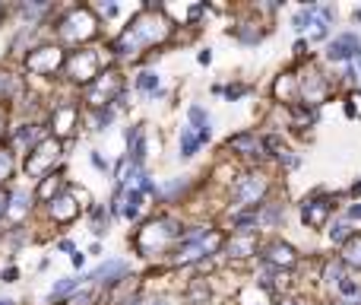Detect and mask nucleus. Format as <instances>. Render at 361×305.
I'll return each instance as SVG.
<instances>
[{"mask_svg":"<svg viewBox=\"0 0 361 305\" xmlns=\"http://www.w3.org/2000/svg\"><path fill=\"white\" fill-rule=\"evenodd\" d=\"M165 35H168V22L165 20H159V16H152V13H143L140 16L133 26L124 32V38L115 45V51L117 55H137V48L140 45H152V42H162Z\"/></svg>","mask_w":361,"mask_h":305,"instance_id":"obj_1","label":"nucleus"},{"mask_svg":"<svg viewBox=\"0 0 361 305\" xmlns=\"http://www.w3.org/2000/svg\"><path fill=\"white\" fill-rule=\"evenodd\" d=\"M61 159V140L48 137L35 143V150L26 156V172L35 175V178H48V172L54 169V162Z\"/></svg>","mask_w":361,"mask_h":305,"instance_id":"obj_2","label":"nucleus"},{"mask_svg":"<svg viewBox=\"0 0 361 305\" xmlns=\"http://www.w3.org/2000/svg\"><path fill=\"white\" fill-rule=\"evenodd\" d=\"M177 232H181V226H177L175 220H156V222H149V226L140 232L137 245H140V251H152V245H156V248H165V245H168Z\"/></svg>","mask_w":361,"mask_h":305,"instance_id":"obj_3","label":"nucleus"},{"mask_svg":"<svg viewBox=\"0 0 361 305\" xmlns=\"http://www.w3.org/2000/svg\"><path fill=\"white\" fill-rule=\"evenodd\" d=\"M96 35V20L89 10H73L67 20L61 22V38L64 42H86Z\"/></svg>","mask_w":361,"mask_h":305,"instance_id":"obj_4","label":"nucleus"},{"mask_svg":"<svg viewBox=\"0 0 361 305\" xmlns=\"http://www.w3.org/2000/svg\"><path fill=\"white\" fill-rule=\"evenodd\" d=\"M67 70L76 83H92L98 76V57L96 51H76L73 57L67 61Z\"/></svg>","mask_w":361,"mask_h":305,"instance_id":"obj_5","label":"nucleus"},{"mask_svg":"<svg viewBox=\"0 0 361 305\" xmlns=\"http://www.w3.org/2000/svg\"><path fill=\"white\" fill-rule=\"evenodd\" d=\"M330 61H348V57H358L361 55V38L355 32H342L336 35L333 42H330Z\"/></svg>","mask_w":361,"mask_h":305,"instance_id":"obj_6","label":"nucleus"},{"mask_svg":"<svg viewBox=\"0 0 361 305\" xmlns=\"http://www.w3.org/2000/svg\"><path fill=\"white\" fill-rule=\"evenodd\" d=\"M61 64H64V57L57 48H38L26 57V67L32 70V73H54Z\"/></svg>","mask_w":361,"mask_h":305,"instance_id":"obj_7","label":"nucleus"},{"mask_svg":"<svg viewBox=\"0 0 361 305\" xmlns=\"http://www.w3.org/2000/svg\"><path fill=\"white\" fill-rule=\"evenodd\" d=\"M263 191H266V178L247 175V178H241L238 187H235V204H257L260 197H263Z\"/></svg>","mask_w":361,"mask_h":305,"instance_id":"obj_8","label":"nucleus"},{"mask_svg":"<svg viewBox=\"0 0 361 305\" xmlns=\"http://www.w3.org/2000/svg\"><path fill=\"white\" fill-rule=\"evenodd\" d=\"M117 92H121V80H117V73H105L102 80L89 90V102L92 105L111 102V99H117Z\"/></svg>","mask_w":361,"mask_h":305,"instance_id":"obj_9","label":"nucleus"},{"mask_svg":"<svg viewBox=\"0 0 361 305\" xmlns=\"http://www.w3.org/2000/svg\"><path fill=\"white\" fill-rule=\"evenodd\" d=\"M330 210H333V201H327V197H317V201H304V207H301V216H304L307 226H323L330 216Z\"/></svg>","mask_w":361,"mask_h":305,"instance_id":"obj_10","label":"nucleus"},{"mask_svg":"<svg viewBox=\"0 0 361 305\" xmlns=\"http://www.w3.org/2000/svg\"><path fill=\"white\" fill-rule=\"evenodd\" d=\"M263 257L273 264V267H295V261H298L295 248H292V245H286V242H273L270 248H266Z\"/></svg>","mask_w":361,"mask_h":305,"instance_id":"obj_11","label":"nucleus"},{"mask_svg":"<svg viewBox=\"0 0 361 305\" xmlns=\"http://www.w3.org/2000/svg\"><path fill=\"white\" fill-rule=\"evenodd\" d=\"M124 274H127V261H105L98 271L89 274V280L98 283V286H105V283H115V280L124 277Z\"/></svg>","mask_w":361,"mask_h":305,"instance_id":"obj_12","label":"nucleus"},{"mask_svg":"<svg viewBox=\"0 0 361 305\" xmlns=\"http://www.w3.org/2000/svg\"><path fill=\"white\" fill-rule=\"evenodd\" d=\"M51 213H54L57 222H70L76 213H80V204H76L73 197H67V194L54 197V201H51Z\"/></svg>","mask_w":361,"mask_h":305,"instance_id":"obj_13","label":"nucleus"},{"mask_svg":"<svg viewBox=\"0 0 361 305\" xmlns=\"http://www.w3.org/2000/svg\"><path fill=\"white\" fill-rule=\"evenodd\" d=\"M342 261L361 271V232H358V236H352L346 245H342Z\"/></svg>","mask_w":361,"mask_h":305,"instance_id":"obj_14","label":"nucleus"},{"mask_svg":"<svg viewBox=\"0 0 361 305\" xmlns=\"http://www.w3.org/2000/svg\"><path fill=\"white\" fill-rule=\"evenodd\" d=\"M73 125H76V108L73 105H64V108L54 111V127L61 134H70L73 131Z\"/></svg>","mask_w":361,"mask_h":305,"instance_id":"obj_15","label":"nucleus"},{"mask_svg":"<svg viewBox=\"0 0 361 305\" xmlns=\"http://www.w3.org/2000/svg\"><path fill=\"white\" fill-rule=\"evenodd\" d=\"M228 146H232V150H241L244 156H257L260 152V140L251 137V134H238V137H232L228 140Z\"/></svg>","mask_w":361,"mask_h":305,"instance_id":"obj_16","label":"nucleus"},{"mask_svg":"<svg viewBox=\"0 0 361 305\" xmlns=\"http://www.w3.org/2000/svg\"><path fill=\"white\" fill-rule=\"evenodd\" d=\"M187 115H191V121H193V131H197L203 140H209V115H206L200 105H193Z\"/></svg>","mask_w":361,"mask_h":305,"instance_id":"obj_17","label":"nucleus"},{"mask_svg":"<svg viewBox=\"0 0 361 305\" xmlns=\"http://www.w3.org/2000/svg\"><path fill=\"white\" fill-rule=\"evenodd\" d=\"M228 251H232L235 257H247V255H253V251H257V242H253L251 236H238V239H232V242H228Z\"/></svg>","mask_w":361,"mask_h":305,"instance_id":"obj_18","label":"nucleus"},{"mask_svg":"<svg viewBox=\"0 0 361 305\" xmlns=\"http://www.w3.org/2000/svg\"><path fill=\"white\" fill-rule=\"evenodd\" d=\"M200 143H203V137H200L193 127H184V131H181V156H193Z\"/></svg>","mask_w":361,"mask_h":305,"instance_id":"obj_19","label":"nucleus"},{"mask_svg":"<svg viewBox=\"0 0 361 305\" xmlns=\"http://www.w3.org/2000/svg\"><path fill=\"white\" fill-rule=\"evenodd\" d=\"M140 201H143V191H140V187H130V194L124 197V216L133 220V216L140 213Z\"/></svg>","mask_w":361,"mask_h":305,"instance_id":"obj_20","label":"nucleus"},{"mask_svg":"<svg viewBox=\"0 0 361 305\" xmlns=\"http://www.w3.org/2000/svg\"><path fill=\"white\" fill-rule=\"evenodd\" d=\"M26 210H29V194H26V191H16V194H13V204H10L7 213L13 216V220H20Z\"/></svg>","mask_w":361,"mask_h":305,"instance_id":"obj_21","label":"nucleus"},{"mask_svg":"<svg viewBox=\"0 0 361 305\" xmlns=\"http://www.w3.org/2000/svg\"><path fill=\"white\" fill-rule=\"evenodd\" d=\"M137 90L146 92V96H152V92L159 90V76L156 73H140L137 76Z\"/></svg>","mask_w":361,"mask_h":305,"instance_id":"obj_22","label":"nucleus"},{"mask_svg":"<svg viewBox=\"0 0 361 305\" xmlns=\"http://www.w3.org/2000/svg\"><path fill=\"white\" fill-rule=\"evenodd\" d=\"M330 239H333L336 245H346L348 239H352V226H348V222H336V226L330 229Z\"/></svg>","mask_w":361,"mask_h":305,"instance_id":"obj_23","label":"nucleus"},{"mask_svg":"<svg viewBox=\"0 0 361 305\" xmlns=\"http://www.w3.org/2000/svg\"><path fill=\"white\" fill-rule=\"evenodd\" d=\"M57 187H61V181H57L54 175H48V178L41 181V187H38V197H51V194H57Z\"/></svg>","mask_w":361,"mask_h":305,"instance_id":"obj_24","label":"nucleus"},{"mask_svg":"<svg viewBox=\"0 0 361 305\" xmlns=\"http://www.w3.org/2000/svg\"><path fill=\"white\" fill-rule=\"evenodd\" d=\"M323 277H327V283H339V280H342V264H339V261L327 264V271H323Z\"/></svg>","mask_w":361,"mask_h":305,"instance_id":"obj_25","label":"nucleus"},{"mask_svg":"<svg viewBox=\"0 0 361 305\" xmlns=\"http://www.w3.org/2000/svg\"><path fill=\"white\" fill-rule=\"evenodd\" d=\"M10 172H13V159H10V152L0 150V181L10 178Z\"/></svg>","mask_w":361,"mask_h":305,"instance_id":"obj_26","label":"nucleus"},{"mask_svg":"<svg viewBox=\"0 0 361 305\" xmlns=\"http://www.w3.org/2000/svg\"><path fill=\"white\" fill-rule=\"evenodd\" d=\"M76 283H80V280H64V283H57L54 290H51V299H61V296H67V292L73 290Z\"/></svg>","mask_w":361,"mask_h":305,"instance_id":"obj_27","label":"nucleus"},{"mask_svg":"<svg viewBox=\"0 0 361 305\" xmlns=\"http://www.w3.org/2000/svg\"><path fill=\"white\" fill-rule=\"evenodd\" d=\"M279 216H286V210H282V204H279V207H266V210H263V220L270 222V226H273V222H279Z\"/></svg>","mask_w":361,"mask_h":305,"instance_id":"obj_28","label":"nucleus"},{"mask_svg":"<svg viewBox=\"0 0 361 305\" xmlns=\"http://www.w3.org/2000/svg\"><path fill=\"white\" fill-rule=\"evenodd\" d=\"M0 92L3 96H10V92H16V80L10 73H0Z\"/></svg>","mask_w":361,"mask_h":305,"instance_id":"obj_29","label":"nucleus"},{"mask_svg":"<svg viewBox=\"0 0 361 305\" xmlns=\"http://www.w3.org/2000/svg\"><path fill=\"white\" fill-rule=\"evenodd\" d=\"M241 92H247V86H228V90H225V96L235 99V96H241Z\"/></svg>","mask_w":361,"mask_h":305,"instance_id":"obj_30","label":"nucleus"},{"mask_svg":"<svg viewBox=\"0 0 361 305\" xmlns=\"http://www.w3.org/2000/svg\"><path fill=\"white\" fill-rule=\"evenodd\" d=\"M7 210H10V197H7V194H3V191H0V216L7 213Z\"/></svg>","mask_w":361,"mask_h":305,"instance_id":"obj_31","label":"nucleus"},{"mask_svg":"<svg viewBox=\"0 0 361 305\" xmlns=\"http://www.w3.org/2000/svg\"><path fill=\"white\" fill-rule=\"evenodd\" d=\"M348 216H355V220H358V216H361V204H355V207L348 210Z\"/></svg>","mask_w":361,"mask_h":305,"instance_id":"obj_32","label":"nucleus"},{"mask_svg":"<svg viewBox=\"0 0 361 305\" xmlns=\"http://www.w3.org/2000/svg\"><path fill=\"white\" fill-rule=\"evenodd\" d=\"M279 305H301V302H298V299H282Z\"/></svg>","mask_w":361,"mask_h":305,"instance_id":"obj_33","label":"nucleus"},{"mask_svg":"<svg viewBox=\"0 0 361 305\" xmlns=\"http://www.w3.org/2000/svg\"><path fill=\"white\" fill-rule=\"evenodd\" d=\"M152 305H171V302H168V299H156V302H152Z\"/></svg>","mask_w":361,"mask_h":305,"instance_id":"obj_34","label":"nucleus"},{"mask_svg":"<svg viewBox=\"0 0 361 305\" xmlns=\"http://www.w3.org/2000/svg\"><path fill=\"white\" fill-rule=\"evenodd\" d=\"M0 305H13V302H10V299H0Z\"/></svg>","mask_w":361,"mask_h":305,"instance_id":"obj_35","label":"nucleus"},{"mask_svg":"<svg viewBox=\"0 0 361 305\" xmlns=\"http://www.w3.org/2000/svg\"><path fill=\"white\" fill-rule=\"evenodd\" d=\"M127 305H137V299H133V302H127Z\"/></svg>","mask_w":361,"mask_h":305,"instance_id":"obj_36","label":"nucleus"},{"mask_svg":"<svg viewBox=\"0 0 361 305\" xmlns=\"http://www.w3.org/2000/svg\"><path fill=\"white\" fill-rule=\"evenodd\" d=\"M355 16H358V20H361V10H358V13H355Z\"/></svg>","mask_w":361,"mask_h":305,"instance_id":"obj_37","label":"nucleus"},{"mask_svg":"<svg viewBox=\"0 0 361 305\" xmlns=\"http://www.w3.org/2000/svg\"><path fill=\"white\" fill-rule=\"evenodd\" d=\"M0 16H3V7H0Z\"/></svg>","mask_w":361,"mask_h":305,"instance_id":"obj_38","label":"nucleus"},{"mask_svg":"<svg viewBox=\"0 0 361 305\" xmlns=\"http://www.w3.org/2000/svg\"><path fill=\"white\" fill-rule=\"evenodd\" d=\"M358 67H361V61H358Z\"/></svg>","mask_w":361,"mask_h":305,"instance_id":"obj_39","label":"nucleus"}]
</instances>
